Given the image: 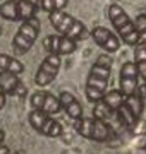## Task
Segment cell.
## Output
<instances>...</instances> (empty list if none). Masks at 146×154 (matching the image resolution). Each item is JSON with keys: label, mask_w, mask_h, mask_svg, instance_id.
Wrapping results in <instances>:
<instances>
[{"label": "cell", "mask_w": 146, "mask_h": 154, "mask_svg": "<svg viewBox=\"0 0 146 154\" xmlns=\"http://www.w3.org/2000/svg\"><path fill=\"white\" fill-rule=\"evenodd\" d=\"M26 94H28L26 84H24L23 81H19V84H17L16 89H14V96H17V98H26Z\"/></svg>", "instance_id": "f546056e"}, {"label": "cell", "mask_w": 146, "mask_h": 154, "mask_svg": "<svg viewBox=\"0 0 146 154\" xmlns=\"http://www.w3.org/2000/svg\"><path fill=\"white\" fill-rule=\"evenodd\" d=\"M60 65H62V57L55 55V53H48L45 57V60L40 63V69L34 75V84L38 88H46L57 77V74L60 70Z\"/></svg>", "instance_id": "3957f363"}, {"label": "cell", "mask_w": 146, "mask_h": 154, "mask_svg": "<svg viewBox=\"0 0 146 154\" xmlns=\"http://www.w3.org/2000/svg\"><path fill=\"white\" fill-rule=\"evenodd\" d=\"M110 74H112L110 69H103V67H98L93 63V67L90 69V74H88V79H86V86L100 89L105 93L108 88V82H110Z\"/></svg>", "instance_id": "8992f818"}, {"label": "cell", "mask_w": 146, "mask_h": 154, "mask_svg": "<svg viewBox=\"0 0 146 154\" xmlns=\"http://www.w3.org/2000/svg\"><path fill=\"white\" fill-rule=\"evenodd\" d=\"M138 70H136L134 62H124L122 67H120V72H119V91L127 98L131 94L136 93V89L139 86V81H138Z\"/></svg>", "instance_id": "277c9868"}, {"label": "cell", "mask_w": 146, "mask_h": 154, "mask_svg": "<svg viewBox=\"0 0 146 154\" xmlns=\"http://www.w3.org/2000/svg\"><path fill=\"white\" fill-rule=\"evenodd\" d=\"M146 62V45H138L134 46V63Z\"/></svg>", "instance_id": "4316f807"}, {"label": "cell", "mask_w": 146, "mask_h": 154, "mask_svg": "<svg viewBox=\"0 0 146 154\" xmlns=\"http://www.w3.org/2000/svg\"><path fill=\"white\" fill-rule=\"evenodd\" d=\"M84 94H86V99L90 101V103H98V101H101L103 99V91H100V89H95V88H88L86 86L84 89Z\"/></svg>", "instance_id": "d4e9b609"}, {"label": "cell", "mask_w": 146, "mask_h": 154, "mask_svg": "<svg viewBox=\"0 0 146 154\" xmlns=\"http://www.w3.org/2000/svg\"><path fill=\"white\" fill-rule=\"evenodd\" d=\"M124 105L127 106V110L132 113L136 120H139L141 116H143V111H144V103H143V98H141L138 93L131 94L127 98L124 99Z\"/></svg>", "instance_id": "8fae6325"}, {"label": "cell", "mask_w": 146, "mask_h": 154, "mask_svg": "<svg viewBox=\"0 0 146 154\" xmlns=\"http://www.w3.org/2000/svg\"><path fill=\"white\" fill-rule=\"evenodd\" d=\"M19 77L11 72H0V91L4 94H14V89L19 84Z\"/></svg>", "instance_id": "4fadbf2b"}, {"label": "cell", "mask_w": 146, "mask_h": 154, "mask_svg": "<svg viewBox=\"0 0 146 154\" xmlns=\"http://www.w3.org/2000/svg\"><path fill=\"white\" fill-rule=\"evenodd\" d=\"M110 115H112V111H110L107 106L103 105V101H98V103H95V108H93V118L107 122L108 118H110Z\"/></svg>", "instance_id": "44dd1931"}, {"label": "cell", "mask_w": 146, "mask_h": 154, "mask_svg": "<svg viewBox=\"0 0 146 154\" xmlns=\"http://www.w3.org/2000/svg\"><path fill=\"white\" fill-rule=\"evenodd\" d=\"M4 140H5V132L0 128V144H4Z\"/></svg>", "instance_id": "d590c367"}, {"label": "cell", "mask_w": 146, "mask_h": 154, "mask_svg": "<svg viewBox=\"0 0 146 154\" xmlns=\"http://www.w3.org/2000/svg\"><path fill=\"white\" fill-rule=\"evenodd\" d=\"M134 28L138 33H146V14H139L134 21Z\"/></svg>", "instance_id": "f1b7e54d"}, {"label": "cell", "mask_w": 146, "mask_h": 154, "mask_svg": "<svg viewBox=\"0 0 146 154\" xmlns=\"http://www.w3.org/2000/svg\"><path fill=\"white\" fill-rule=\"evenodd\" d=\"M60 110L62 108H60V103H59V98L53 96L52 93H46V98H45V103H43L41 111H43L45 115H48V116H53V115H57Z\"/></svg>", "instance_id": "9a60e30c"}, {"label": "cell", "mask_w": 146, "mask_h": 154, "mask_svg": "<svg viewBox=\"0 0 146 154\" xmlns=\"http://www.w3.org/2000/svg\"><path fill=\"white\" fill-rule=\"evenodd\" d=\"M65 113H67L69 118H72V120H79V118H83V106L79 103L78 99H74L71 105H67L65 108Z\"/></svg>", "instance_id": "7402d4cb"}, {"label": "cell", "mask_w": 146, "mask_h": 154, "mask_svg": "<svg viewBox=\"0 0 146 154\" xmlns=\"http://www.w3.org/2000/svg\"><path fill=\"white\" fill-rule=\"evenodd\" d=\"M136 93L139 94L141 98L144 99L146 98V82H144V86H138V89H136Z\"/></svg>", "instance_id": "d6a6232c"}, {"label": "cell", "mask_w": 146, "mask_h": 154, "mask_svg": "<svg viewBox=\"0 0 146 154\" xmlns=\"http://www.w3.org/2000/svg\"><path fill=\"white\" fill-rule=\"evenodd\" d=\"M48 21H50V24L55 28V31L59 34L67 36V33L74 26L76 19H74L72 16L65 14L64 11H55V12H50V14H48Z\"/></svg>", "instance_id": "52a82bcc"}, {"label": "cell", "mask_w": 146, "mask_h": 154, "mask_svg": "<svg viewBox=\"0 0 146 154\" xmlns=\"http://www.w3.org/2000/svg\"><path fill=\"white\" fill-rule=\"evenodd\" d=\"M144 149H146V146H144Z\"/></svg>", "instance_id": "f35d334b"}, {"label": "cell", "mask_w": 146, "mask_h": 154, "mask_svg": "<svg viewBox=\"0 0 146 154\" xmlns=\"http://www.w3.org/2000/svg\"><path fill=\"white\" fill-rule=\"evenodd\" d=\"M59 43H60V36L59 34H50L43 39V46L48 53H55L57 55V50H59Z\"/></svg>", "instance_id": "cb8c5ba5"}, {"label": "cell", "mask_w": 146, "mask_h": 154, "mask_svg": "<svg viewBox=\"0 0 146 154\" xmlns=\"http://www.w3.org/2000/svg\"><path fill=\"white\" fill-rule=\"evenodd\" d=\"M117 116H119V122L122 123L124 127H127V128H132V127L138 123L139 120H136L134 116H132V113H131L129 110H127V106L122 105V106H119L117 110Z\"/></svg>", "instance_id": "d6986e66"}, {"label": "cell", "mask_w": 146, "mask_h": 154, "mask_svg": "<svg viewBox=\"0 0 146 154\" xmlns=\"http://www.w3.org/2000/svg\"><path fill=\"white\" fill-rule=\"evenodd\" d=\"M45 98H46V91H41V89L34 91V93L31 94V99H29L31 108H33V110H41V108H43V103H45Z\"/></svg>", "instance_id": "603a6c76"}, {"label": "cell", "mask_w": 146, "mask_h": 154, "mask_svg": "<svg viewBox=\"0 0 146 154\" xmlns=\"http://www.w3.org/2000/svg\"><path fill=\"white\" fill-rule=\"evenodd\" d=\"M7 103V94H4L2 91H0V111L4 110V106H5Z\"/></svg>", "instance_id": "836d02e7"}, {"label": "cell", "mask_w": 146, "mask_h": 154, "mask_svg": "<svg viewBox=\"0 0 146 154\" xmlns=\"http://www.w3.org/2000/svg\"><path fill=\"white\" fill-rule=\"evenodd\" d=\"M91 38L95 39V43L100 46L105 53H115L120 48V39L117 34H113L110 29L103 28V26H95L91 29Z\"/></svg>", "instance_id": "5b68a950"}, {"label": "cell", "mask_w": 146, "mask_h": 154, "mask_svg": "<svg viewBox=\"0 0 146 154\" xmlns=\"http://www.w3.org/2000/svg\"><path fill=\"white\" fill-rule=\"evenodd\" d=\"M0 17L5 21H19L17 19V0H7L0 5Z\"/></svg>", "instance_id": "5bb4252c"}, {"label": "cell", "mask_w": 146, "mask_h": 154, "mask_svg": "<svg viewBox=\"0 0 146 154\" xmlns=\"http://www.w3.org/2000/svg\"><path fill=\"white\" fill-rule=\"evenodd\" d=\"M40 7L31 2V0H17V19L19 21H29L36 17V12H38Z\"/></svg>", "instance_id": "9c48e42d"}, {"label": "cell", "mask_w": 146, "mask_h": 154, "mask_svg": "<svg viewBox=\"0 0 146 154\" xmlns=\"http://www.w3.org/2000/svg\"><path fill=\"white\" fill-rule=\"evenodd\" d=\"M0 72H11L14 75H21L24 72V65L21 60H17L16 57L0 53Z\"/></svg>", "instance_id": "ba28073f"}, {"label": "cell", "mask_w": 146, "mask_h": 154, "mask_svg": "<svg viewBox=\"0 0 146 154\" xmlns=\"http://www.w3.org/2000/svg\"><path fill=\"white\" fill-rule=\"evenodd\" d=\"M74 94L69 93V91H62L60 94H59V103H60V108H65L67 105H71L74 101Z\"/></svg>", "instance_id": "83f0119b"}, {"label": "cell", "mask_w": 146, "mask_h": 154, "mask_svg": "<svg viewBox=\"0 0 146 154\" xmlns=\"http://www.w3.org/2000/svg\"><path fill=\"white\" fill-rule=\"evenodd\" d=\"M107 16L112 22V26L115 28V31H117L119 39H122L124 43L129 45V46H136L138 39H139V33L136 31L134 22L131 21L127 12L119 4H110L107 7Z\"/></svg>", "instance_id": "6da1fadb"}, {"label": "cell", "mask_w": 146, "mask_h": 154, "mask_svg": "<svg viewBox=\"0 0 146 154\" xmlns=\"http://www.w3.org/2000/svg\"><path fill=\"white\" fill-rule=\"evenodd\" d=\"M112 135V128L108 125L107 122L103 120H96L93 122V134H91V140L95 142H105L108 140V137Z\"/></svg>", "instance_id": "30bf717a"}, {"label": "cell", "mask_w": 146, "mask_h": 154, "mask_svg": "<svg viewBox=\"0 0 146 154\" xmlns=\"http://www.w3.org/2000/svg\"><path fill=\"white\" fill-rule=\"evenodd\" d=\"M93 122L95 118L93 116H83L78 120V132L81 137L90 139L91 140V134H93Z\"/></svg>", "instance_id": "ac0fdd59"}, {"label": "cell", "mask_w": 146, "mask_h": 154, "mask_svg": "<svg viewBox=\"0 0 146 154\" xmlns=\"http://www.w3.org/2000/svg\"><path fill=\"white\" fill-rule=\"evenodd\" d=\"M95 65L98 67H103V69H110L112 70V65H113V58L108 53H101L98 55V58L95 60Z\"/></svg>", "instance_id": "484cf974"}, {"label": "cell", "mask_w": 146, "mask_h": 154, "mask_svg": "<svg viewBox=\"0 0 146 154\" xmlns=\"http://www.w3.org/2000/svg\"><path fill=\"white\" fill-rule=\"evenodd\" d=\"M78 48V41L69 39L65 36H60V43H59V50H57V55H72Z\"/></svg>", "instance_id": "ffe728a7"}, {"label": "cell", "mask_w": 146, "mask_h": 154, "mask_svg": "<svg viewBox=\"0 0 146 154\" xmlns=\"http://www.w3.org/2000/svg\"><path fill=\"white\" fill-rule=\"evenodd\" d=\"M124 99H125V96L119 89H112V91H105L101 101H103V105L107 106L110 111H115L119 106L124 105Z\"/></svg>", "instance_id": "7c38bea8"}, {"label": "cell", "mask_w": 146, "mask_h": 154, "mask_svg": "<svg viewBox=\"0 0 146 154\" xmlns=\"http://www.w3.org/2000/svg\"><path fill=\"white\" fill-rule=\"evenodd\" d=\"M40 134H43L45 137H52V139L60 137V135H62V125H60V122L53 120V118H48V120H46V123L43 125V128L40 130Z\"/></svg>", "instance_id": "e0dca14e"}, {"label": "cell", "mask_w": 146, "mask_h": 154, "mask_svg": "<svg viewBox=\"0 0 146 154\" xmlns=\"http://www.w3.org/2000/svg\"><path fill=\"white\" fill-rule=\"evenodd\" d=\"M41 31V21L38 17H33L29 21H24L19 29H17L16 36L12 38V51L19 55H26L29 50L33 48V45L36 43V39Z\"/></svg>", "instance_id": "7a4b0ae2"}, {"label": "cell", "mask_w": 146, "mask_h": 154, "mask_svg": "<svg viewBox=\"0 0 146 154\" xmlns=\"http://www.w3.org/2000/svg\"><path fill=\"white\" fill-rule=\"evenodd\" d=\"M0 154H12V151L7 147L5 144H0Z\"/></svg>", "instance_id": "e575fe53"}, {"label": "cell", "mask_w": 146, "mask_h": 154, "mask_svg": "<svg viewBox=\"0 0 146 154\" xmlns=\"http://www.w3.org/2000/svg\"><path fill=\"white\" fill-rule=\"evenodd\" d=\"M0 36H2V28H0Z\"/></svg>", "instance_id": "74e56055"}, {"label": "cell", "mask_w": 146, "mask_h": 154, "mask_svg": "<svg viewBox=\"0 0 146 154\" xmlns=\"http://www.w3.org/2000/svg\"><path fill=\"white\" fill-rule=\"evenodd\" d=\"M12 154H24L23 151H17V152H12Z\"/></svg>", "instance_id": "8d00e7d4"}, {"label": "cell", "mask_w": 146, "mask_h": 154, "mask_svg": "<svg viewBox=\"0 0 146 154\" xmlns=\"http://www.w3.org/2000/svg\"><path fill=\"white\" fill-rule=\"evenodd\" d=\"M136 70H138V77H141L146 82V62H139V63H134Z\"/></svg>", "instance_id": "4dcf8cb0"}, {"label": "cell", "mask_w": 146, "mask_h": 154, "mask_svg": "<svg viewBox=\"0 0 146 154\" xmlns=\"http://www.w3.org/2000/svg\"><path fill=\"white\" fill-rule=\"evenodd\" d=\"M50 116L45 115L41 110H31L28 115V120H29V125L33 127L36 132H40L41 128H43V125L46 123V120H48Z\"/></svg>", "instance_id": "2e32d148"}, {"label": "cell", "mask_w": 146, "mask_h": 154, "mask_svg": "<svg viewBox=\"0 0 146 154\" xmlns=\"http://www.w3.org/2000/svg\"><path fill=\"white\" fill-rule=\"evenodd\" d=\"M69 5V0H53V12L55 11H64Z\"/></svg>", "instance_id": "1f68e13d"}]
</instances>
